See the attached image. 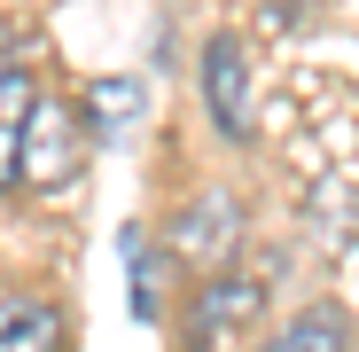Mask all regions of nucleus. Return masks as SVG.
I'll return each instance as SVG.
<instances>
[{
    "mask_svg": "<svg viewBox=\"0 0 359 352\" xmlns=\"http://www.w3.org/2000/svg\"><path fill=\"white\" fill-rule=\"evenodd\" d=\"M86 149H94L86 110L39 94L32 133H24V188H39V196H47V188H71V181H79V164H86Z\"/></svg>",
    "mask_w": 359,
    "mask_h": 352,
    "instance_id": "nucleus-1",
    "label": "nucleus"
},
{
    "mask_svg": "<svg viewBox=\"0 0 359 352\" xmlns=\"http://www.w3.org/2000/svg\"><path fill=\"white\" fill-rule=\"evenodd\" d=\"M203 110L226 141H250L258 133V71H250V47L234 32L203 39Z\"/></svg>",
    "mask_w": 359,
    "mask_h": 352,
    "instance_id": "nucleus-2",
    "label": "nucleus"
},
{
    "mask_svg": "<svg viewBox=\"0 0 359 352\" xmlns=\"http://www.w3.org/2000/svg\"><path fill=\"white\" fill-rule=\"evenodd\" d=\"M266 313V282L258 274H203L196 306H188V329H196V352L226 344V337H250Z\"/></svg>",
    "mask_w": 359,
    "mask_h": 352,
    "instance_id": "nucleus-3",
    "label": "nucleus"
},
{
    "mask_svg": "<svg viewBox=\"0 0 359 352\" xmlns=\"http://www.w3.org/2000/svg\"><path fill=\"white\" fill-rule=\"evenodd\" d=\"M39 86L24 63H0V188H24V133H32Z\"/></svg>",
    "mask_w": 359,
    "mask_h": 352,
    "instance_id": "nucleus-4",
    "label": "nucleus"
},
{
    "mask_svg": "<svg viewBox=\"0 0 359 352\" xmlns=\"http://www.w3.org/2000/svg\"><path fill=\"white\" fill-rule=\"evenodd\" d=\"M86 126H94V149H117L126 133L149 126V86L141 79H102L86 94Z\"/></svg>",
    "mask_w": 359,
    "mask_h": 352,
    "instance_id": "nucleus-5",
    "label": "nucleus"
},
{
    "mask_svg": "<svg viewBox=\"0 0 359 352\" xmlns=\"http://www.w3.org/2000/svg\"><path fill=\"white\" fill-rule=\"evenodd\" d=\"M234 227H243V219H234V196H203V204H188L172 219V251L180 259H219L234 243Z\"/></svg>",
    "mask_w": 359,
    "mask_h": 352,
    "instance_id": "nucleus-6",
    "label": "nucleus"
},
{
    "mask_svg": "<svg viewBox=\"0 0 359 352\" xmlns=\"http://www.w3.org/2000/svg\"><path fill=\"white\" fill-rule=\"evenodd\" d=\"M258 352H351V313L344 306H305V313H289L281 337H266Z\"/></svg>",
    "mask_w": 359,
    "mask_h": 352,
    "instance_id": "nucleus-7",
    "label": "nucleus"
},
{
    "mask_svg": "<svg viewBox=\"0 0 359 352\" xmlns=\"http://www.w3.org/2000/svg\"><path fill=\"white\" fill-rule=\"evenodd\" d=\"M0 352H63V313L39 298H0Z\"/></svg>",
    "mask_w": 359,
    "mask_h": 352,
    "instance_id": "nucleus-8",
    "label": "nucleus"
},
{
    "mask_svg": "<svg viewBox=\"0 0 359 352\" xmlns=\"http://www.w3.org/2000/svg\"><path fill=\"white\" fill-rule=\"evenodd\" d=\"M328 16V0H266V24L273 32H313Z\"/></svg>",
    "mask_w": 359,
    "mask_h": 352,
    "instance_id": "nucleus-9",
    "label": "nucleus"
}]
</instances>
